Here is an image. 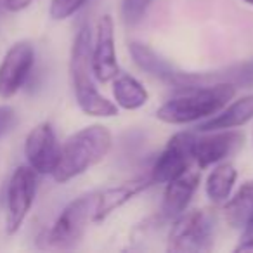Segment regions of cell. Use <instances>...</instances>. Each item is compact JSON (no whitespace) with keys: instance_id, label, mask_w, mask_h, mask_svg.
I'll list each match as a JSON object with an SVG mask.
<instances>
[{"instance_id":"cell-1","label":"cell","mask_w":253,"mask_h":253,"mask_svg":"<svg viewBox=\"0 0 253 253\" xmlns=\"http://www.w3.org/2000/svg\"><path fill=\"white\" fill-rule=\"evenodd\" d=\"M236 90L238 87L227 82L179 88V94L156 109V118L169 125L203 122L227 106L234 99Z\"/></svg>"},{"instance_id":"cell-2","label":"cell","mask_w":253,"mask_h":253,"mask_svg":"<svg viewBox=\"0 0 253 253\" xmlns=\"http://www.w3.org/2000/svg\"><path fill=\"white\" fill-rule=\"evenodd\" d=\"M92 35L88 25L80 26L71 45L70 56V78L77 104L85 115L95 118H113L118 115V106L109 101L95 87L92 71Z\"/></svg>"},{"instance_id":"cell-3","label":"cell","mask_w":253,"mask_h":253,"mask_svg":"<svg viewBox=\"0 0 253 253\" xmlns=\"http://www.w3.org/2000/svg\"><path fill=\"white\" fill-rule=\"evenodd\" d=\"M111 146L113 135L108 126L94 123L80 128L61 144L59 163L52 173L54 180L64 184L85 173L109 155Z\"/></svg>"},{"instance_id":"cell-4","label":"cell","mask_w":253,"mask_h":253,"mask_svg":"<svg viewBox=\"0 0 253 253\" xmlns=\"http://www.w3.org/2000/svg\"><path fill=\"white\" fill-rule=\"evenodd\" d=\"M97 191L82 194L63 208L52 227L45 232V243L49 248L70 250L84 239L88 225L94 224V211Z\"/></svg>"},{"instance_id":"cell-5","label":"cell","mask_w":253,"mask_h":253,"mask_svg":"<svg viewBox=\"0 0 253 253\" xmlns=\"http://www.w3.org/2000/svg\"><path fill=\"white\" fill-rule=\"evenodd\" d=\"M215 239V215L210 210H189L173 218L167 250L173 253L208 252Z\"/></svg>"},{"instance_id":"cell-6","label":"cell","mask_w":253,"mask_h":253,"mask_svg":"<svg viewBox=\"0 0 253 253\" xmlns=\"http://www.w3.org/2000/svg\"><path fill=\"white\" fill-rule=\"evenodd\" d=\"M39 189V173L30 165H21L14 170L5 194V232L16 234L26 220Z\"/></svg>"},{"instance_id":"cell-7","label":"cell","mask_w":253,"mask_h":253,"mask_svg":"<svg viewBox=\"0 0 253 253\" xmlns=\"http://www.w3.org/2000/svg\"><path fill=\"white\" fill-rule=\"evenodd\" d=\"M194 141H196V135L193 132L173 134L153 165L151 173H149L151 182L167 184L187 172L191 169V163L194 162Z\"/></svg>"},{"instance_id":"cell-8","label":"cell","mask_w":253,"mask_h":253,"mask_svg":"<svg viewBox=\"0 0 253 253\" xmlns=\"http://www.w3.org/2000/svg\"><path fill=\"white\" fill-rule=\"evenodd\" d=\"M61 144L52 125L47 122L33 126L25 141V156L28 165L39 175H52L59 163Z\"/></svg>"},{"instance_id":"cell-9","label":"cell","mask_w":253,"mask_h":253,"mask_svg":"<svg viewBox=\"0 0 253 253\" xmlns=\"http://www.w3.org/2000/svg\"><path fill=\"white\" fill-rule=\"evenodd\" d=\"M90 59L94 78L101 84H108L116 75H120L118 57H116L115 19L111 14H102L99 18Z\"/></svg>"},{"instance_id":"cell-10","label":"cell","mask_w":253,"mask_h":253,"mask_svg":"<svg viewBox=\"0 0 253 253\" xmlns=\"http://www.w3.org/2000/svg\"><path fill=\"white\" fill-rule=\"evenodd\" d=\"M35 63V49L28 40L16 42L0 63V97L11 99L25 85Z\"/></svg>"},{"instance_id":"cell-11","label":"cell","mask_w":253,"mask_h":253,"mask_svg":"<svg viewBox=\"0 0 253 253\" xmlns=\"http://www.w3.org/2000/svg\"><path fill=\"white\" fill-rule=\"evenodd\" d=\"M207 135L194 141L193 156L198 169L205 170L217 163L224 162L227 156L236 153V149L243 144V134L227 128V130H213L205 132Z\"/></svg>"},{"instance_id":"cell-12","label":"cell","mask_w":253,"mask_h":253,"mask_svg":"<svg viewBox=\"0 0 253 253\" xmlns=\"http://www.w3.org/2000/svg\"><path fill=\"white\" fill-rule=\"evenodd\" d=\"M153 182L149 177H135V179L125 180V182L109 186L102 191H97V200H95V211H94V224L104 222L111 213L125 207L128 201L135 196L144 193Z\"/></svg>"},{"instance_id":"cell-13","label":"cell","mask_w":253,"mask_h":253,"mask_svg":"<svg viewBox=\"0 0 253 253\" xmlns=\"http://www.w3.org/2000/svg\"><path fill=\"white\" fill-rule=\"evenodd\" d=\"M200 172L198 170H187L182 175L175 177L173 180L165 184V193L162 201V215L167 220H173L180 213L187 210L194 193L200 187Z\"/></svg>"},{"instance_id":"cell-14","label":"cell","mask_w":253,"mask_h":253,"mask_svg":"<svg viewBox=\"0 0 253 253\" xmlns=\"http://www.w3.org/2000/svg\"><path fill=\"white\" fill-rule=\"evenodd\" d=\"M253 120V94L243 95L236 101L229 102L227 106L215 113L213 116L203 120L198 125V132H213L227 130V128H239Z\"/></svg>"},{"instance_id":"cell-15","label":"cell","mask_w":253,"mask_h":253,"mask_svg":"<svg viewBox=\"0 0 253 253\" xmlns=\"http://www.w3.org/2000/svg\"><path fill=\"white\" fill-rule=\"evenodd\" d=\"M128 52L132 56V61L135 66L141 68L144 73L158 78L169 85H175L180 71L175 70L167 59H163L158 52L151 49L149 45L142 42H130L128 43Z\"/></svg>"},{"instance_id":"cell-16","label":"cell","mask_w":253,"mask_h":253,"mask_svg":"<svg viewBox=\"0 0 253 253\" xmlns=\"http://www.w3.org/2000/svg\"><path fill=\"white\" fill-rule=\"evenodd\" d=\"M113 101L125 111H137L148 104L149 92L137 78L130 75H116L113 78Z\"/></svg>"},{"instance_id":"cell-17","label":"cell","mask_w":253,"mask_h":253,"mask_svg":"<svg viewBox=\"0 0 253 253\" xmlns=\"http://www.w3.org/2000/svg\"><path fill=\"white\" fill-rule=\"evenodd\" d=\"M236 179H238V170L232 163L225 162V160L217 163L205 180L207 198L213 205H224L234 189Z\"/></svg>"},{"instance_id":"cell-18","label":"cell","mask_w":253,"mask_h":253,"mask_svg":"<svg viewBox=\"0 0 253 253\" xmlns=\"http://www.w3.org/2000/svg\"><path fill=\"white\" fill-rule=\"evenodd\" d=\"M224 215L232 229H243L253 215V180L241 184L234 196H229L224 203Z\"/></svg>"},{"instance_id":"cell-19","label":"cell","mask_w":253,"mask_h":253,"mask_svg":"<svg viewBox=\"0 0 253 253\" xmlns=\"http://www.w3.org/2000/svg\"><path fill=\"white\" fill-rule=\"evenodd\" d=\"M151 4L153 0H122L120 14L123 23L128 26H135L137 23H141Z\"/></svg>"},{"instance_id":"cell-20","label":"cell","mask_w":253,"mask_h":253,"mask_svg":"<svg viewBox=\"0 0 253 253\" xmlns=\"http://www.w3.org/2000/svg\"><path fill=\"white\" fill-rule=\"evenodd\" d=\"M85 4H87V0H50L49 16L54 21H64L77 14Z\"/></svg>"},{"instance_id":"cell-21","label":"cell","mask_w":253,"mask_h":253,"mask_svg":"<svg viewBox=\"0 0 253 253\" xmlns=\"http://www.w3.org/2000/svg\"><path fill=\"white\" fill-rule=\"evenodd\" d=\"M18 123V115L12 106L0 104V137H4L5 134L12 130Z\"/></svg>"},{"instance_id":"cell-22","label":"cell","mask_w":253,"mask_h":253,"mask_svg":"<svg viewBox=\"0 0 253 253\" xmlns=\"http://www.w3.org/2000/svg\"><path fill=\"white\" fill-rule=\"evenodd\" d=\"M234 252H253V215L243 227L241 238H239Z\"/></svg>"},{"instance_id":"cell-23","label":"cell","mask_w":253,"mask_h":253,"mask_svg":"<svg viewBox=\"0 0 253 253\" xmlns=\"http://www.w3.org/2000/svg\"><path fill=\"white\" fill-rule=\"evenodd\" d=\"M0 2H2L4 11H11V12H19L33 4V0H0Z\"/></svg>"},{"instance_id":"cell-24","label":"cell","mask_w":253,"mask_h":253,"mask_svg":"<svg viewBox=\"0 0 253 253\" xmlns=\"http://www.w3.org/2000/svg\"><path fill=\"white\" fill-rule=\"evenodd\" d=\"M241 2H245V4H248V5H252V7H253V0H241Z\"/></svg>"},{"instance_id":"cell-25","label":"cell","mask_w":253,"mask_h":253,"mask_svg":"<svg viewBox=\"0 0 253 253\" xmlns=\"http://www.w3.org/2000/svg\"><path fill=\"white\" fill-rule=\"evenodd\" d=\"M0 11H4V7H2V2H0Z\"/></svg>"}]
</instances>
